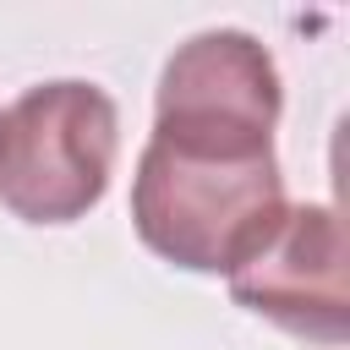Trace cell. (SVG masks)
I'll return each mask as SVG.
<instances>
[{"label":"cell","instance_id":"6da1fadb","mask_svg":"<svg viewBox=\"0 0 350 350\" xmlns=\"http://www.w3.org/2000/svg\"><path fill=\"white\" fill-rule=\"evenodd\" d=\"M279 66L241 33L186 38L159 77L153 137L131 175V224L142 246L186 273H235L284 219L273 159Z\"/></svg>","mask_w":350,"mask_h":350},{"label":"cell","instance_id":"7a4b0ae2","mask_svg":"<svg viewBox=\"0 0 350 350\" xmlns=\"http://www.w3.org/2000/svg\"><path fill=\"white\" fill-rule=\"evenodd\" d=\"M120 148L115 98L60 77L0 109V202L27 224H71L109 191Z\"/></svg>","mask_w":350,"mask_h":350},{"label":"cell","instance_id":"3957f363","mask_svg":"<svg viewBox=\"0 0 350 350\" xmlns=\"http://www.w3.org/2000/svg\"><path fill=\"white\" fill-rule=\"evenodd\" d=\"M230 295L268 317L273 328L317 345H345L350 290H345V230L323 202H295L268 230V241L230 273Z\"/></svg>","mask_w":350,"mask_h":350}]
</instances>
